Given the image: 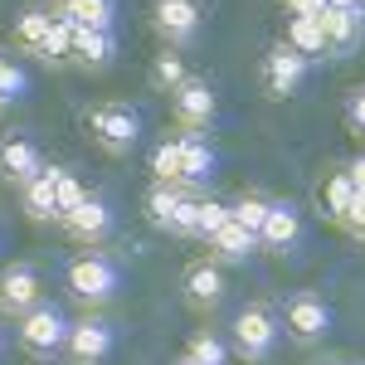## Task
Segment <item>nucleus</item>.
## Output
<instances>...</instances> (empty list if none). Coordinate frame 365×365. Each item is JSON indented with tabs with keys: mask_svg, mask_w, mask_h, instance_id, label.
<instances>
[{
	"mask_svg": "<svg viewBox=\"0 0 365 365\" xmlns=\"http://www.w3.org/2000/svg\"><path fill=\"white\" fill-rule=\"evenodd\" d=\"M20 346H25L34 361H54V351L68 346V317L54 302H39L34 312L20 317Z\"/></svg>",
	"mask_w": 365,
	"mask_h": 365,
	"instance_id": "obj_1",
	"label": "nucleus"
},
{
	"mask_svg": "<svg viewBox=\"0 0 365 365\" xmlns=\"http://www.w3.org/2000/svg\"><path fill=\"white\" fill-rule=\"evenodd\" d=\"M88 127H93V137L108 151H132L141 141V113L132 103H98L88 113Z\"/></svg>",
	"mask_w": 365,
	"mask_h": 365,
	"instance_id": "obj_2",
	"label": "nucleus"
},
{
	"mask_svg": "<svg viewBox=\"0 0 365 365\" xmlns=\"http://www.w3.org/2000/svg\"><path fill=\"white\" fill-rule=\"evenodd\" d=\"M68 292L78 297V302H108L117 292V268L103 258V253H83V258H73L68 263Z\"/></svg>",
	"mask_w": 365,
	"mask_h": 365,
	"instance_id": "obj_3",
	"label": "nucleus"
},
{
	"mask_svg": "<svg viewBox=\"0 0 365 365\" xmlns=\"http://www.w3.org/2000/svg\"><path fill=\"white\" fill-rule=\"evenodd\" d=\"M278 346V317L268 307H244L234 317V351L244 361H263Z\"/></svg>",
	"mask_w": 365,
	"mask_h": 365,
	"instance_id": "obj_4",
	"label": "nucleus"
},
{
	"mask_svg": "<svg viewBox=\"0 0 365 365\" xmlns=\"http://www.w3.org/2000/svg\"><path fill=\"white\" fill-rule=\"evenodd\" d=\"M282 322H287L292 341L312 346V341H322L327 331H331V307H327L317 292H292L287 307H282Z\"/></svg>",
	"mask_w": 365,
	"mask_h": 365,
	"instance_id": "obj_5",
	"label": "nucleus"
},
{
	"mask_svg": "<svg viewBox=\"0 0 365 365\" xmlns=\"http://www.w3.org/2000/svg\"><path fill=\"white\" fill-rule=\"evenodd\" d=\"M68 361L73 365H98L108 351H113V327L103 322V317H83V322H73L68 327Z\"/></svg>",
	"mask_w": 365,
	"mask_h": 365,
	"instance_id": "obj_6",
	"label": "nucleus"
},
{
	"mask_svg": "<svg viewBox=\"0 0 365 365\" xmlns=\"http://www.w3.org/2000/svg\"><path fill=\"white\" fill-rule=\"evenodd\" d=\"M44 302L39 297V273L29 268V263H10L5 273H0V307L15 312V317H25Z\"/></svg>",
	"mask_w": 365,
	"mask_h": 365,
	"instance_id": "obj_7",
	"label": "nucleus"
},
{
	"mask_svg": "<svg viewBox=\"0 0 365 365\" xmlns=\"http://www.w3.org/2000/svg\"><path fill=\"white\" fill-rule=\"evenodd\" d=\"M302 73H307V58L297 54L292 44H278L273 54L263 58V88H268L273 98H287L292 88L302 83Z\"/></svg>",
	"mask_w": 365,
	"mask_h": 365,
	"instance_id": "obj_8",
	"label": "nucleus"
},
{
	"mask_svg": "<svg viewBox=\"0 0 365 365\" xmlns=\"http://www.w3.org/2000/svg\"><path fill=\"white\" fill-rule=\"evenodd\" d=\"M322 29H327V49H331V54H356V44H361V34H365V10L361 5H351V10H327V15H322Z\"/></svg>",
	"mask_w": 365,
	"mask_h": 365,
	"instance_id": "obj_9",
	"label": "nucleus"
},
{
	"mask_svg": "<svg viewBox=\"0 0 365 365\" xmlns=\"http://www.w3.org/2000/svg\"><path fill=\"white\" fill-rule=\"evenodd\" d=\"M297 234H302L297 205H292V200H273V205H268V220H263V234H258V244L287 253L292 244H297Z\"/></svg>",
	"mask_w": 365,
	"mask_h": 365,
	"instance_id": "obj_10",
	"label": "nucleus"
},
{
	"mask_svg": "<svg viewBox=\"0 0 365 365\" xmlns=\"http://www.w3.org/2000/svg\"><path fill=\"white\" fill-rule=\"evenodd\" d=\"M175 117H180V127H210V117H215V93L210 83H200V78H185V83L175 88Z\"/></svg>",
	"mask_w": 365,
	"mask_h": 365,
	"instance_id": "obj_11",
	"label": "nucleus"
},
{
	"mask_svg": "<svg viewBox=\"0 0 365 365\" xmlns=\"http://www.w3.org/2000/svg\"><path fill=\"white\" fill-rule=\"evenodd\" d=\"M63 175H68L63 166H44L25 185V215L29 220H54L58 215V180H63Z\"/></svg>",
	"mask_w": 365,
	"mask_h": 365,
	"instance_id": "obj_12",
	"label": "nucleus"
},
{
	"mask_svg": "<svg viewBox=\"0 0 365 365\" xmlns=\"http://www.w3.org/2000/svg\"><path fill=\"white\" fill-rule=\"evenodd\" d=\"M0 170L15 180V185H29L39 170H44V156H39V146L25 137H10V141H0Z\"/></svg>",
	"mask_w": 365,
	"mask_h": 365,
	"instance_id": "obj_13",
	"label": "nucleus"
},
{
	"mask_svg": "<svg viewBox=\"0 0 365 365\" xmlns=\"http://www.w3.org/2000/svg\"><path fill=\"white\" fill-rule=\"evenodd\" d=\"M156 29L166 34L170 44L195 39V29H200V5H195V0H161V5H156Z\"/></svg>",
	"mask_w": 365,
	"mask_h": 365,
	"instance_id": "obj_14",
	"label": "nucleus"
},
{
	"mask_svg": "<svg viewBox=\"0 0 365 365\" xmlns=\"http://www.w3.org/2000/svg\"><path fill=\"white\" fill-rule=\"evenodd\" d=\"M63 229H68L73 239H83V244L103 239V234L113 229V210H108V200H103V195H88L73 215H63Z\"/></svg>",
	"mask_w": 365,
	"mask_h": 365,
	"instance_id": "obj_15",
	"label": "nucleus"
},
{
	"mask_svg": "<svg viewBox=\"0 0 365 365\" xmlns=\"http://www.w3.org/2000/svg\"><path fill=\"white\" fill-rule=\"evenodd\" d=\"M185 297H190L195 307H215V302L225 297V273H220L215 263H195V268L185 273Z\"/></svg>",
	"mask_w": 365,
	"mask_h": 365,
	"instance_id": "obj_16",
	"label": "nucleus"
},
{
	"mask_svg": "<svg viewBox=\"0 0 365 365\" xmlns=\"http://www.w3.org/2000/svg\"><path fill=\"white\" fill-rule=\"evenodd\" d=\"M180 146H185V156H180V180H210L215 175V146L210 141H200L195 132H185L180 137Z\"/></svg>",
	"mask_w": 365,
	"mask_h": 365,
	"instance_id": "obj_17",
	"label": "nucleus"
},
{
	"mask_svg": "<svg viewBox=\"0 0 365 365\" xmlns=\"http://www.w3.org/2000/svg\"><path fill=\"white\" fill-rule=\"evenodd\" d=\"M73 58H83V63H93V68H103V63L113 58V34H108V29L73 25Z\"/></svg>",
	"mask_w": 365,
	"mask_h": 365,
	"instance_id": "obj_18",
	"label": "nucleus"
},
{
	"mask_svg": "<svg viewBox=\"0 0 365 365\" xmlns=\"http://www.w3.org/2000/svg\"><path fill=\"white\" fill-rule=\"evenodd\" d=\"M210 244H215V253H220L225 263H244V258H249V253L258 249V239H253V234H249L244 225H234V220H229V225L220 229V234H215Z\"/></svg>",
	"mask_w": 365,
	"mask_h": 365,
	"instance_id": "obj_19",
	"label": "nucleus"
},
{
	"mask_svg": "<svg viewBox=\"0 0 365 365\" xmlns=\"http://www.w3.org/2000/svg\"><path fill=\"white\" fill-rule=\"evenodd\" d=\"M287 44H292V49H297L302 58H312V54H327V29H322V20L292 15V25H287Z\"/></svg>",
	"mask_w": 365,
	"mask_h": 365,
	"instance_id": "obj_20",
	"label": "nucleus"
},
{
	"mask_svg": "<svg viewBox=\"0 0 365 365\" xmlns=\"http://www.w3.org/2000/svg\"><path fill=\"white\" fill-rule=\"evenodd\" d=\"M180 190H170V185H156V190H151V195H146V220H151V225L156 229H170V234H175V215H180Z\"/></svg>",
	"mask_w": 365,
	"mask_h": 365,
	"instance_id": "obj_21",
	"label": "nucleus"
},
{
	"mask_svg": "<svg viewBox=\"0 0 365 365\" xmlns=\"http://www.w3.org/2000/svg\"><path fill=\"white\" fill-rule=\"evenodd\" d=\"M322 205H327V215H331V220H341V225H346V215H351V205H356V185H351V175H346V170L327 180Z\"/></svg>",
	"mask_w": 365,
	"mask_h": 365,
	"instance_id": "obj_22",
	"label": "nucleus"
},
{
	"mask_svg": "<svg viewBox=\"0 0 365 365\" xmlns=\"http://www.w3.org/2000/svg\"><path fill=\"white\" fill-rule=\"evenodd\" d=\"M49 29H54V15H44V10H25V15H20V25H15V39H20V44H29L34 54H44Z\"/></svg>",
	"mask_w": 365,
	"mask_h": 365,
	"instance_id": "obj_23",
	"label": "nucleus"
},
{
	"mask_svg": "<svg viewBox=\"0 0 365 365\" xmlns=\"http://www.w3.org/2000/svg\"><path fill=\"white\" fill-rule=\"evenodd\" d=\"M68 20L83 29H108L113 25V0H68Z\"/></svg>",
	"mask_w": 365,
	"mask_h": 365,
	"instance_id": "obj_24",
	"label": "nucleus"
},
{
	"mask_svg": "<svg viewBox=\"0 0 365 365\" xmlns=\"http://www.w3.org/2000/svg\"><path fill=\"white\" fill-rule=\"evenodd\" d=\"M180 156H185V146L180 141H161L156 151H151V175L170 185V180H180Z\"/></svg>",
	"mask_w": 365,
	"mask_h": 365,
	"instance_id": "obj_25",
	"label": "nucleus"
},
{
	"mask_svg": "<svg viewBox=\"0 0 365 365\" xmlns=\"http://www.w3.org/2000/svg\"><path fill=\"white\" fill-rule=\"evenodd\" d=\"M268 205H273V200L244 195L239 205H229V210H234V225H244V229L253 234V239H258V234H263V220H268Z\"/></svg>",
	"mask_w": 365,
	"mask_h": 365,
	"instance_id": "obj_26",
	"label": "nucleus"
},
{
	"mask_svg": "<svg viewBox=\"0 0 365 365\" xmlns=\"http://www.w3.org/2000/svg\"><path fill=\"white\" fill-rule=\"evenodd\" d=\"M151 83L166 88V93H175V88L185 83V63H180V54H161V58H156V68H151Z\"/></svg>",
	"mask_w": 365,
	"mask_h": 365,
	"instance_id": "obj_27",
	"label": "nucleus"
},
{
	"mask_svg": "<svg viewBox=\"0 0 365 365\" xmlns=\"http://www.w3.org/2000/svg\"><path fill=\"white\" fill-rule=\"evenodd\" d=\"M229 220H234L229 205H220V200H200V234H205V239H215Z\"/></svg>",
	"mask_w": 365,
	"mask_h": 365,
	"instance_id": "obj_28",
	"label": "nucleus"
},
{
	"mask_svg": "<svg viewBox=\"0 0 365 365\" xmlns=\"http://www.w3.org/2000/svg\"><path fill=\"white\" fill-rule=\"evenodd\" d=\"M68 54H73V20L63 15V20H54L49 39H44V58H68Z\"/></svg>",
	"mask_w": 365,
	"mask_h": 365,
	"instance_id": "obj_29",
	"label": "nucleus"
},
{
	"mask_svg": "<svg viewBox=\"0 0 365 365\" xmlns=\"http://www.w3.org/2000/svg\"><path fill=\"white\" fill-rule=\"evenodd\" d=\"M25 88H29L25 68H20V63H10V58H0V98H5V103H15V98H25Z\"/></svg>",
	"mask_w": 365,
	"mask_h": 365,
	"instance_id": "obj_30",
	"label": "nucleus"
},
{
	"mask_svg": "<svg viewBox=\"0 0 365 365\" xmlns=\"http://www.w3.org/2000/svg\"><path fill=\"white\" fill-rule=\"evenodd\" d=\"M190 361L195 365H225V341L210 336V331H200V336L190 341Z\"/></svg>",
	"mask_w": 365,
	"mask_h": 365,
	"instance_id": "obj_31",
	"label": "nucleus"
},
{
	"mask_svg": "<svg viewBox=\"0 0 365 365\" xmlns=\"http://www.w3.org/2000/svg\"><path fill=\"white\" fill-rule=\"evenodd\" d=\"M83 200H88V185H83V180H73V175H63V180H58V220L73 215Z\"/></svg>",
	"mask_w": 365,
	"mask_h": 365,
	"instance_id": "obj_32",
	"label": "nucleus"
},
{
	"mask_svg": "<svg viewBox=\"0 0 365 365\" xmlns=\"http://www.w3.org/2000/svg\"><path fill=\"white\" fill-rule=\"evenodd\" d=\"M175 234H200V200H180V215H175Z\"/></svg>",
	"mask_w": 365,
	"mask_h": 365,
	"instance_id": "obj_33",
	"label": "nucleus"
},
{
	"mask_svg": "<svg viewBox=\"0 0 365 365\" xmlns=\"http://www.w3.org/2000/svg\"><path fill=\"white\" fill-rule=\"evenodd\" d=\"M331 5L327 0H292V15H307V20H322Z\"/></svg>",
	"mask_w": 365,
	"mask_h": 365,
	"instance_id": "obj_34",
	"label": "nucleus"
},
{
	"mask_svg": "<svg viewBox=\"0 0 365 365\" xmlns=\"http://www.w3.org/2000/svg\"><path fill=\"white\" fill-rule=\"evenodd\" d=\"M346 229H351L356 239H365V200H356V205H351V215H346Z\"/></svg>",
	"mask_w": 365,
	"mask_h": 365,
	"instance_id": "obj_35",
	"label": "nucleus"
},
{
	"mask_svg": "<svg viewBox=\"0 0 365 365\" xmlns=\"http://www.w3.org/2000/svg\"><path fill=\"white\" fill-rule=\"evenodd\" d=\"M346 175H351V185H356V200H365V156H361V161H351Z\"/></svg>",
	"mask_w": 365,
	"mask_h": 365,
	"instance_id": "obj_36",
	"label": "nucleus"
},
{
	"mask_svg": "<svg viewBox=\"0 0 365 365\" xmlns=\"http://www.w3.org/2000/svg\"><path fill=\"white\" fill-rule=\"evenodd\" d=\"M351 122H356V132H365V93L351 98Z\"/></svg>",
	"mask_w": 365,
	"mask_h": 365,
	"instance_id": "obj_37",
	"label": "nucleus"
},
{
	"mask_svg": "<svg viewBox=\"0 0 365 365\" xmlns=\"http://www.w3.org/2000/svg\"><path fill=\"white\" fill-rule=\"evenodd\" d=\"M331 10H351V5H361V0H327Z\"/></svg>",
	"mask_w": 365,
	"mask_h": 365,
	"instance_id": "obj_38",
	"label": "nucleus"
},
{
	"mask_svg": "<svg viewBox=\"0 0 365 365\" xmlns=\"http://www.w3.org/2000/svg\"><path fill=\"white\" fill-rule=\"evenodd\" d=\"M180 365H195V361H190V356H185V361H180Z\"/></svg>",
	"mask_w": 365,
	"mask_h": 365,
	"instance_id": "obj_39",
	"label": "nucleus"
},
{
	"mask_svg": "<svg viewBox=\"0 0 365 365\" xmlns=\"http://www.w3.org/2000/svg\"><path fill=\"white\" fill-rule=\"evenodd\" d=\"M0 103H5V98H0Z\"/></svg>",
	"mask_w": 365,
	"mask_h": 365,
	"instance_id": "obj_40",
	"label": "nucleus"
},
{
	"mask_svg": "<svg viewBox=\"0 0 365 365\" xmlns=\"http://www.w3.org/2000/svg\"><path fill=\"white\" fill-rule=\"evenodd\" d=\"M63 5H68V0H63Z\"/></svg>",
	"mask_w": 365,
	"mask_h": 365,
	"instance_id": "obj_41",
	"label": "nucleus"
},
{
	"mask_svg": "<svg viewBox=\"0 0 365 365\" xmlns=\"http://www.w3.org/2000/svg\"><path fill=\"white\" fill-rule=\"evenodd\" d=\"M361 5H365V0H361Z\"/></svg>",
	"mask_w": 365,
	"mask_h": 365,
	"instance_id": "obj_42",
	"label": "nucleus"
}]
</instances>
